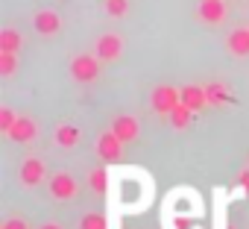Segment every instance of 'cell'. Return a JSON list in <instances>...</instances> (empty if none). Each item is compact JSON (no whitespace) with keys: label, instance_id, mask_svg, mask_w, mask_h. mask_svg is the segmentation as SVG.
<instances>
[{"label":"cell","instance_id":"1","mask_svg":"<svg viewBox=\"0 0 249 229\" xmlns=\"http://www.w3.org/2000/svg\"><path fill=\"white\" fill-rule=\"evenodd\" d=\"M108 194H114V209L120 211H144L153 200V179L138 168L114 171Z\"/></svg>","mask_w":249,"mask_h":229},{"label":"cell","instance_id":"2","mask_svg":"<svg viewBox=\"0 0 249 229\" xmlns=\"http://www.w3.org/2000/svg\"><path fill=\"white\" fill-rule=\"evenodd\" d=\"M71 76L76 82H82V85L97 82L100 79V59H97V53H79V56H73L71 59Z\"/></svg>","mask_w":249,"mask_h":229},{"label":"cell","instance_id":"3","mask_svg":"<svg viewBox=\"0 0 249 229\" xmlns=\"http://www.w3.org/2000/svg\"><path fill=\"white\" fill-rule=\"evenodd\" d=\"M47 191H50V197H53V200L68 203V200H76V197H79V182L73 179V173L59 171V173H53V176H50Z\"/></svg>","mask_w":249,"mask_h":229},{"label":"cell","instance_id":"4","mask_svg":"<svg viewBox=\"0 0 249 229\" xmlns=\"http://www.w3.org/2000/svg\"><path fill=\"white\" fill-rule=\"evenodd\" d=\"M150 103H153V109L161 114V118H167V114L182 103V88H176V85H156L153 94H150Z\"/></svg>","mask_w":249,"mask_h":229},{"label":"cell","instance_id":"5","mask_svg":"<svg viewBox=\"0 0 249 229\" xmlns=\"http://www.w3.org/2000/svg\"><path fill=\"white\" fill-rule=\"evenodd\" d=\"M94 53H97L100 62H117V59L123 56V38H120L117 33H103V36L97 38Z\"/></svg>","mask_w":249,"mask_h":229},{"label":"cell","instance_id":"6","mask_svg":"<svg viewBox=\"0 0 249 229\" xmlns=\"http://www.w3.org/2000/svg\"><path fill=\"white\" fill-rule=\"evenodd\" d=\"M196 15H199V21H202V24L217 27V24H223V21H226L229 6H226V0H199Z\"/></svg>","mask_w":249,"mask_h":229},{"label":"cell","instance_id":"7","mask_svg":"<svg viewBox=\"0 0 249 229\" xmlns=\"http://www.w3.org/2000/svg\"><path fill=\"white\" fill-rule=\"evenodd\" d=\"M44 176H47V165H44L38 156L24 159V162H21V168H18V179H21V185H27V188L38 185Z\"/></svg>","mask_w":249,"mask_h":229},{"label":"cell","instance_id":"8","mask_svg":"<svg viewBox=\"0 0 249 229\" xmlns=\"http://www.w3.org/2000/svg\"><path fill=\"white\" fill-rule=\"evenodd\" d=\"M111 133L123 141V144H129L141 135V124L138 118H132V114H117V118L111 121Z\"/></svg>","mask_w":249,"mask_h":229},{"label":"cell","instance_id":"9","mask_svg":"<svg viewBox=\"0 0 249 229\" xmlns=\"http://www.w3.org/2000/svg\"><path fill=\"white\" fill-rule=\"evenodd\" d=\"M97 156L103 159V162H120V156H123V141L108 130V133H103L100 138H97Z\"/></svg>","mask_w":249,"mask_h":229},{"label":"cell","instance_id":"10","mask_svg":"<svg viewBox=\"0 0 249 229\" xmlns=\"http://www.w3.org/2000/svg\"><path fill=\"white\" fill-rule=\"evenodd\" d=\"M15 144H30V141H36V135H38V124L30 118V114H18V121H15V127L6 133Z\"/></svg>","mask_w":249,"mask_h":229},{"label":"cell","instance_id":"11","mask_svg":"<svg viewBox=\"0 0 249 229\" xmlns=\"http://www.w3.org/2000/svg\"><path fill=\"white\" fill-rule=\"evenodd\" d=\"M33 27H36L38 36H56L62 30V18H59L56 9H38L36 18H33Z\"/></svg>","mask_w":249,"mask_h":229},{"label":"cell","instance_id":"12","mask_svg":"<svg viewBox=\"0 0 249 229\" xmlns=\"http://www.w3.org/2000/svg\"><path fill=\"white\" fill-rule=\"evenodd\" d=\"M226 47L237 59H249V27H237L226 36Z\"/></svg>","mask_w":249,"mask_h":229},{"label":"cell","instance_id":"13","mask_svg":"<svg viewBox=\"0 0 249 229\" xmlns=\"http://www.w3.org/2000/svg\"><path fill=\"white\" fill-rule=\"evenodd\" d=\"M53 141H56L62 150H73V147L82 141V130H79V127H73V124H62V127H56Z\"/></svg>","mask_w":249,"mask_h":229},{"label":"cell","instance_id":"14","mask_svg":"<svg viewBox=\"0 0 249 229\" xmlns=\"http://www.w3.org/2000/svg\"><path fill=\"white\" fill-rule=\"evenodd\" d=\"M182 103H185L188 109L199 112V109L208 106V94H205L202 85H185V88H182Z\"/></svg>","mask_w":249,"mask_h":229},{"label":"cell","instance_id":"15","mask_svg":"<svg viewBox=\"0 0 249 229\" xmlns=\"http://www.w3.org/2000/svg\"><path fill=\"white\" fill-rule=\"evenodd\" d=\"M88 185H91L94 191L106 194V191L111 188V171H106V168H94V171H88Z\"/></svg>","mask_w":249,"mask_h":229},{"label":"cell","instance_id":"16","mask_svg":"<svg viewBox=\"0 0 249 229\" xmlns=\"http://www.w3.org/2000/svg\"><path fill=\"white\" fill-rule=\"evenodd\" d=\"M21 47H24V36H21L18 30L6 27L3 33H0V50H12V53H18Z\"/></svg>","mask_w":249,"mask_h":229},{"label":"cell","instance_id":"17","mask_svg":"<svg viewBox=\"0 0 249 229\" xmlns=\"http://www.w3.org/2000/svg\"><path fill=\"white\" fill-rule=\"evenodd\" d=\"M167 118H170V124H173V130H185L188 124H191V118H194V109H188L185 103H179L170 114H167Z\"/></svg>","mask_w":249,"mask_h":229},{"label":"cell","instance_id":"18","mask_svg":"<svg viewBox=\"0 0 249 229\" xmlns=\"http://www.w3.org/2000/svg\"><path fill=\"white\" fill-rule=\"evenodd\" d=\"M15 68H18V53H12V50H0V76L12 79V76H15Z\"/></svg>","mask_w":249,"mask_h":229},{"label":"cell","instance_id":"19","mask_svg":"<svg viewBox=\"0 0 249 229\" xmlns=\"http://www.w3.org/2000/svg\"><path fill=\"white\" fill-rule=\"evenodd\" d=\"M205 94H208V103H211V106H223V103H229V88H226L223 82H211V85H205Z\"/></svg>","mask_w":249,"mask_h":229},{"label":"cell","instance_id":"20","mask_svg":"<svg viewBox=\"0 0 249 229\" xmlns=\"http://www.w3.org/2000/svg\"><path fill=\"white\" fill-rule=\"evenodd\" d=\"M106 226H108V220L103 214H97V211H88L79 220V229H106Z\"/></svg>","mask_w":249,"mask_h":229},{"label":"cell","instance_id":"21","mask_svg":"<svg viewBox=\"0 0 249 229\" xmlns=\"http://www.w3.org/2000/svg\"><path fill=\"white\" fill-rule=\"evenodd\" d=\"M106 12L111 18H123L129 12V0H106Z\"/></svg>","mask_w":249,"mask_h":229},{"label":"cell","instance_id":"22","mask_svg":"<svg viewBox=\"0 0 249 229\" xmlns=\"http://www.w3.org/2000/svg\"><path fill=\"white\" fill-rule=\"evenodd\" d=\"M15 121H18V114H15L9 106H3V109H0V130H3V133H9V130L15 127Z\"/></svg>","mask_w":249,"mask_h":229},{"label":"cell","instance_id":"23","mask_svg":"<svg viewBox=\"0 0 249 229\" xmlns=\"http://www.w3.org/2000/svg\"><path fill=\"white\" fill-rule=\"evenodd\" d=\"M0 229H30V223L24 220V217H9L3 226H0Z\"/></svg>","mask_w":249,"mask_h":229},{"label":"cell","instance_id":"24","mask_svg":"<svg viewBox=\"0 0 249 229\" xmlns=\"http://www.w3.org/2000/svg\"><path fill=\"white\" fill-rule=\"evenodd\" d=\"M38 229H62V226H59V223H53V220H47V223H41Z\"/></svg>","mask_w":249,"mask_h":229},{"label":"cell","instance_id":"25","mask_svg":"<svg viewBox=\"0 0 249 229\" xmlns=\"http://www.w3.org/2000/svg\"><path fill=\"white\" fill-rule=\"evenodd\" d=\"M226 229H234V226H226Z\"/></svg>","mask_w":249,"mask_h":229}]
</instances>
